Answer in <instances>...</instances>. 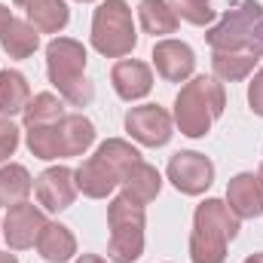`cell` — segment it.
<instances>
[{"label": "cell", "mask_w": 263, "mask_h": 263, "mask_svg": "<svg viewBox=\"0 0 263 263\" xmlns=\"http://www.w3.org/2000/svg\"><path fill=\"white\" fill-rule=\"evenodd\" d=\"M227 95L217 77H193L175 98V126L187 138H205L214 120L223 117Z\"/></svg>", "instance_id": "obj_1"}, {"label": "cell", "mask_w": 263, "mask_h": 263, "mask_svg": "<svg viewBox=\"0 0 263 263\" xmlns=\"http://www.w3.org/2000/svg\"><path fill=\"white\" fill-rule=\"evenodd\" d=\"M86 46L73 37H55L46 46V73L49 83L59 89V95L65 98L70 107H86L95 98L92 83L86 80Z\"/></svg>", "instance_id": "obj_2"}, {"label": "cell", "mask_w": 263, "mask_h": 263, "mask_svg": "<svg viewBox=\"0 0 263 263\" xmlns=\"http://www.w3.org/2000/svg\"><path fill=\"white\" fill-rule=\"evenodd\" d=\"M107 227H110L107 257L114 263L141 260V254H144V227H147L144 205L126 196V193L114 196V202L107 205Z\"/></svg>", "instance_id": "obj_3"}, {"label": "cell", "mask_w": 263, "mask_h": 263, "mask_svg": "<svg viewBox=\"0 0 263 263\" xmlns=\"http://www.w3.org/2000/svg\"><path fill=\"white\" fill-rule=\"evenodd\" d=\"M92 46L104 59H123L138 46V31L126 0H104L92 15Z\"/></svg>", "instance_id": "obj_4"}, {"label": "cell", "mask_w": 263, "mask_h": 263, "mask_svg": "<svg viewBox=\"0 0 263 263\" xmlns=\"http://www.w3.org/2000/svg\"><path fill=\"white\" fill-rule=\"evenodd\" d=\"M263 18V6L257 0H242L236 9H227L217 25L208 28L205 40L214 52H242L251 40L254 25Z\"/></svg>", "instance_id": "obj_5"}, {"label": "cell", "mask_w": 263, "mask_h": 263, "mask_svg": "<svg viewBox=\"0 0 263 263\" xmlns=\"http://www.w3.org/2000/svg\"><path fill=\"white\" fill-rule=\"evenodd\" d=\"M172 187L184 196H202L211 184H214V162L196 153V150H181L168 159V168H165Z\"/></svg>", "instance_id": "obj_6"}, {"label": "cell", "mask_w": 263, "mask_h": 263, "mask_svg": "<svg viewBox=\"0 0 263 263\" xmlns=\"http://www.w3.org/2000/svg\"><path fill=\"white\" fill-rule=\"evenodd\" d=\"M126 132L144 147H165L175 135V120L159 104H138L126 114Z\"/></svg>", "instance_id": "obj_7"}, {"label": "cell", "mask_w": 263, "mask_h": 263, "mask_svg": "<svg viewBox=\"0 0 263 263\" xmlns=\"http://www.w3.org/2000/svg\"><path fill=\"white\" fill-rule=\"evenodd\" d=\"M46 227V214L31 205V202H18L12 208H6V217H3V239L12 251H25V248H34L37 245V236L40 230Z\"/></svg>", "instance_id": "obj_8"}, {"label": "cell", "mask_w": 263, "mask_h": 263, "mask_svg": "<svg viewBox=\"0 0 263 263\" xmlns=\"http://www.w3.org/2000/svg\"><path fill=\"white\" fill-rule=\"evenodd\" d=\"M153 67H156V73L165 80V83H184V80H190L193 77V70H196V52L184 43V40H172V37H165V40H159L156 46H153Z\"/></svg>", "instance_id": "obj_9"}, {"label": "cell", "mask_w": 263, "mask_h": 263, "mask_svg": "<svg viewBox=\"0 0 263 263\" xmlns=\"http://www.w3.org/2000/svg\"><path fill=\"white\" fill-rule=\"evenodd\" d=\"M34 193L37 202L46 208V211H65L73 205L77 199V181H73V172L67 165H52L46 168L37 181H34Z\"/></svg>", "instance_id": "obj_10"}, {"label": "cell", "mask_w": 263, "mask_h": 263, "mask_svg": "<svg viewBox=\"0 0 263 263\" xmlns=\"http://www.w3.org/2000/svg\"><path fill=\"white\" fill-rule=\"evenodd\" d=\"M227 205L239 220H251L263 214V178L242 172L227 184Z\"/></svg>", "instance_id": "obj_11"}, {"label": "cell", "mask_w": 263, "mask_h": 263, "mask_svg": "<svg viewBox=\"0 0 263 263\" xmlns=\"http://www.w3.org/2000/svg\"><path fill=\"white\" fill-rule=\"evenodd\" d=\"M110 83L123 101H141L153 89V70L138 59H120L110 70Z\"/></svg>", "instance_id": "obj_12"}, {"label": "cell", "mask_w": 263, "mask_h": 263, "mask_svg": "<svg viewBox=\"0 0 263 263\" xmlns=\"http://www.w3.org/2000/svg\"><path fill=\"white\" fill-rule=\"evenodd\" d=\"M73 181H77V193L89 199H107L117 187H120V175L95 153L89 156L77 172H73Z\"/></svg>", "instance_id": "obj_13"}, {"label": "cell", "mask_w": 263, "mask_h": 263, "mask_svg": "<svg viewBox=\"0 0 263 263\" xmlns=\"http://www.w3.org/2000/svg\"><path fill=\"white\" fill-rule=\"evenodd\" d=\"M59 156L70 159V156H83L92 144H95V123L83 114H65L59 123Z\"/></svg>", "instance_id": "obj_14"}, {"label": "cell", "mask_w": 263, "mask_h": 263, "mask_svg": "<svg viewBox=\"0 0 263 263\" xmlns=\"http://www.w3.org/2000/svg\"><path fill=\"white\" fill-rule=\"evenodd\" d=\"M193 227L196 230H208V233H217L227 242H233L239 236V217L230 211L227 199H205L202 205H196Z\"/></svg>", "instance_id": "obj_15"}, {"label": "cell", "mask_w": 263, "mask_h": 263, "mask_svg": "<svg viewBox=\"0 0 263 263\" xmlns=\"http://www.w3.org/2000/svg\"><path fill=\"white\" fill-rule=\"evenodd\" d=\"M37 254L46 263H67L77 254V236L59 220H46L37 236Z\"/></svg>", "instance_id": "obj_16"}, {"label": "cell", "mask_w": 263, "mask_h": 263, "mask_svg": "<svg viewBox=\"0 0 263 263\" xmlns=\"http://www.w3.org/2000/svg\"><path fill=\"white\" fill-rule=\"evenodd\" d=\"M138 22H141V31L150 34V37H168L178 31V15L172 9L168 0H141L138 3Z\"/></svg>", "instance_id": "obj_17"}, {"label": "cell", "mask_w": 263, "mask_h": 263, "mask_svg": "<svg viewBox=\"0 0 263 263\" xmlns=\"http://www.w3.org/2000/svg\"><path fill=\"white\" fill-rule=\"evenodd\" d=\"M31 101V86H28V77L22 70H0V117H15L28 107Z\"/></svg>", "instance_id": "obj_18"}, {"label": "cell", "mask_w": 263, "mask_h": 263, "mask_svg": "<svg viewBox=\"0 0 263 263\" xmlns=\"http://www.w3.org/2000/svg\"><path fill=\"white\" fill-rule=\"evenodd\" d=\"M0 46H3V52L9 59H18V62L22 59H31L40 49V31L31 22H25V18H12L9 28L0 37Z\"/></svg>", "instance_id": "obj_19"}, {"label": "cell", "mask_w": 263, "mask_h": 263, "mask_svg": "<svg viewBox=\"0 0 263 263\" xmlns=\"http://www.w3.org/2000/svg\"><path fill=\"white\" fill-rule=\"evenodd\" d=\"M159 190H162V175L156 172V165H150L144 159L138 165H132V172L123 178V193L132 196L135 202H141V205L153 202L159 196Z\"/></svg>", "instance_id": "obj_20"}, {"label": "cell", "mask_w": 263, "mask_h": 263, "mask_svg": "<svg viewBox=\"0 0 263 263\" xmlns=\"http://www.w3.org/2000/svg\"><path fill=\"white\" fill-rule=\"evenodd\" d=\"M25 12L40 34H62L70 22V9L65 0H34Z\"/></svg>", "instance_id": "obj_21"}, {"label": "cell", "mask_w": 263, "mask_h": 263, "mask_svg": "<svg viewBox=\"0 0 263 263\" xmlns=\"http://www.w3.org/2000/svg\"><path fill=\"white\" fill-rule=\"evenodd\" d=\"M31 190H34V178L28 175L25 165H18V162L0 165V205L3 208H12L18 202H28V193Z\"/></svg>", "instance_id": "obj_22"}, {"label": "cell", "mask_w": 263, "mask_h": 263, "mask_svg": "<svg viewBox=\"0 0 263 263\" xmlns=\"http://www.w3.org/2000/svg\"><path fill=\"white\" fill-rule=\"evenodd\" d=\"M65 117V98L62 95H52V92H37L28 107L22 110V120H25V129H34V126H52Z\"/></svg>", "instance_id": "obj_23"}, {"label": "cell", "mask_w": 263, "mask_h": 263, "mask_svg": "<svg viewBox=\"0 0 263 263\" xmlns=\"http://www.w3.org/2000/svg\"><path fill=\"white\" fill-rule=\"evenodd\" d=\"M257 62L260 59L254 52H214L211 55V70L223 83H239V80H248L254 73Z\"/></svg>", "instance_id": "obj_24"}, {"label": "cell", "mask_w": 263, "mask_h": 263, "mask_svg": "<svg viewBox=\"0 0 263 263\" xmlns=\"http://www.w3.org/2000/svg\"><path fill=\"white\" fill-rule=\"evenodd\" d=\"M190 260L193 263H223L227 260V239L208 230L190 233Z\"/></svg>", "instance_id": "obj_25"}, {"label": "cell", "mask_w": 263, "mask_h": 263, "mask_svg": "<svg viewBox=\"0 0 263 263\" xmlns=\"http://www.w3.org/2000/svg\"><path fill=\"white\" fill-rule=\"evenodd\" d=\"M28 132V150L37 156V159H46V162H52V159H62L59 156V132H55V123L52 126H34V129H25Z\"/></svg>", "instance_id": "obj_26"}, {"label": "cell", "mask_w": 263, "mask_h": 263, "mask_svg": "<svg viewBox=\"0 0 263 263\" xmlns=\"http://www.w3.org/2000/svg\"><path fill=\"white\" fill-rule=\"evenodd\" d=\"M168 3H172V9H175L178 18H184V22H190L196 28H205V25L214 22L211 0H168Z\"/></svg>", "instance_id": "obj_27"}, {"label": "cell", "mask_w": 263, "mask_h": 263, "mask_svg": "<svg viewBox=\"0 0 263 263\" xmlns=\"http://www.w3.org/2000/svg\"><path fill=\"white\" fill-rule=\"evenodd\" d=\"M18 126L9 117H0V162H6L15 150H18Z\"/></svg>", "instance_id": "obj_28"}, {"label": "cell", "mask_w": 263, "mask_h": 263, "mask_svg": "<svg viewBox=\"0 0 263 263\" xmlns=\"http://www.w3.org/2000/svg\"><path fill=\"white\" fill-rule=\"evenodd\" d=\"M248 104H251V110L257 117H263V67L254 70V80L248 86Z\"/></svg>", "instance_id": "obj_29"}, {"label": "cell", "mask_w": 263, "mask_h": 263, "mask_svg": "<svg viewBox=\"0 0 263 263\" xmlns=\"http://www.w3.org/2000/svg\"><path fill=\"white\" fill-rule=\"evenodd\" d=\"M248 52H254L257 59H263V18L254 25L251 31V40H248Z\"/></svg>", "instance_id": "obj_30"}, {"label": "cell", "mask_w": 263, "mask_h": 263, "mask_svg": "<svg viewBox=\"0 0 263 263\" xmlns=\"http://www.w3.org/2000/svg\"><path fill=\"white\" fill-rule=\"evenodd\" d=\"M9 22H12V12H9V6L0 3V37H3V31L9 28Z\"/></svg>", "instance_id": "obj_31"}, {"label": "cell", "mask_w": 263, "mask_h": 263, "mask_svg": "<svg viewBox=\"0 0 263 263\" xmlns=\"http://www.w3.org/2000/svg\"><path fill=\"white\" fill-rule=\"evenodd\" d=\"M73 263H107V260H104V257H98V254H80Z\"/></svg>", "instance_id": "obj_32"}, {"label": "cell", "mask_w": 263, "mask_h": 263, "mask_svg": "<svg viewBox=\"0 0 263 263\" xmlns=\"http://www.w3.org/2000/svg\"><path fill=\"white\" fill-rule=\"evenodd\" d=\"M245 263H263V251H257V254H251V257H245Z\"/></svg>", "instance_id": "obj_33"}, {"label": "cell", "mask_w": 263, "mask_h": 263, "mask_svg": "<svg viewBox=\"0 0 263 263\" xmlns=\"http://www.w3.org/2000/svg\"><path fill=\"white\" fill-rule=\"evenodd\" d=\"M0 263H18V260H15V254L6 251V254H0Z\"/></svg>", "instance_id": "obj_34"}, {"label": "cell", "mask_w": 263, "mask_h": 263, "mask_svg": "<svg viewBox=\"0 0 263 263\" xmlns=\"http://www.w3.org/2000/svg\"><path fill=\"white\" fill-rule=\"evenodd\" d=\"M12 3H15V6H25V9H28V6H31L34 0H12Z\"/></svg>", "instance_id": "obj_35"}, {"label": "cell", "mask_w": 263, "mask_h": 263, "mask_svg": "<svg viewBox=\"0 0 263 263\" xmlns=\"http://www.w3.org/2000/svg\"><path fill=\"white\" fill-rule=\"evenodd\" d=\"M80 3H92V0H80Z\"/></svg>", "instance_id": "obj_36"}, {"label": "cell", "mask_w": 263, "mask_h": 263, "mask_svg": "<svg viewBox=\"0 0 263 263\" xmlns=\"http://www.w3.org/2000/svg\"><path fill=\"white\" fill-rule=\"evenodd\" d=\"M260 178H263V165H260Z\"/></svg>", "instance_id": "obj_37"}]
</instances>
